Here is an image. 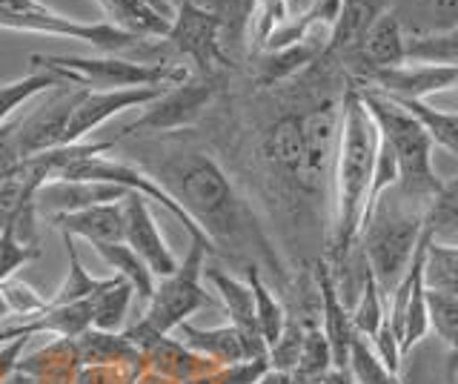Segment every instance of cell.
Listing matches in <instances>:
<instances>
[{"label":"cell","mask_w":458,"mask_h":384,"mask_svg":"<svg viewBox=\"0 0 458 384\" xmlns=\"http://www.w3.org/2000/svg\"><path fill=\"white\" fill-rule=\"evenodd\" d=\"M152 175L195 218L212 241L215 252L226 250L247 259V267L267 264L272 276H284V267L276 250L269 247L261 224L238 195L229 175L212 161V155L198 147H169L166 158Z\"/></svg>","instance_id":"obj_1"},{"label":"cell","mask_w":458,"mask_h":384,"mask_svg":"<svg viewBox=\"0 0 458 384\" xmlns=\"http://www.w3.org/2000/svg\"><path fill=\"white\" fill-rule=\"evenodd\" d=\"M378 138L376 118L369 115L361 92L352 83L341 98V126L333 164V238H329V247H333L335 264L350 259L352 247L358 244V233L364 226Z\"/></svg>","instance_id":"obj_2"},{"label":"cell","mask_w":458,"mask_h":384,"mask_svg":"<svg viewBox=\"0 0 458 384\" xmlns=\"http://www.w3.org/2000/svg\"><path fill=\"white\" fill-rule=\"evenodd\" d=\"M424 221L427 207L407 201L398 192V187L386 190L364 218L361 233H358V244H361L364 264L369 276L376 278L384 298L404 278L412 255L421 244Z\"/></svg>","instance_id":"obj_3"},{"label":"cell","mask_w":458,"mask_h":384,"mask_svg":"<svg viewBox=\"0 0 458 384\" xmlns=\"http://www.w3.org/2000/svg\"><path fill=\"white\" fill-rule=\"evenodd\" d=\"M358 92H361L369 115L376 118L381 138L393 147L398 158V173H401L398 192L404 195L407 201L429 207L433 198L441 192L444 181L433 169V141H429L427 130L419 124V118H412L404 107L393 101V98H386L376 90H367V87H358Z\"/></svg>","instance_id":"obj_4"},{"label":"cell","mask_w":458,"mask_h":384,"mask_svg":"<svg viewBox=\"0 0 458 384\" xmlns=\"http://www.w3.org/2000/svg\"><path fill=\"white\" fill-rule=\"evenodd\" d=\"M207 255L212 252L200 241H190V250H186L183 261H178L175 273L155 281V293L147 302L143 316L123 327L126 341L138 353H147L172 330H178V324L190 321V316L200 307H212V295L200 284Z\"/></svg>","instance_id":"obj_5"},{"label":"cell","mask_w":458,"mask_h":384,"mask_svg":"<svg viewBox=\"0 0 458 384\" xmlns=\"http://www.w3.org/2000/svg\"><path fill=\"white\" fill-rule=\"evenodd\" d=\"M38 73H49L57 81L78 83L83 90H126V87H175L190 78V69L169 61H129L121 55H29Z\"/></svg>","instance_id":"obj_6"},{"label":"cell","mask_w":458,"mask_h":384,"mask_svg":"<svg viewBox=\"0 0 458 384\" xmlns=\"http://www.w3.org/2000/svg\"><path fill=\"white\" fill-rule=\"evenodd\" d=\"M81 95H83V87L69 81L55 83L52 90L38 95V107L29 112L18 130L12 132L14 149H18L21 161L64 147L66 124L72 118V109L81 101Z\"/></svg>","instance_id":"obj_7"},{"label":"cell","mask_w":458,"mask_h":384,"mask_svg":"<svg viewBox=\"0 0 458 384\" xmlns=\"http://www.w3.org/2000/svg\"><path fill=\"white\" fill-rule=\"evenodd\" d=\"M169 87H126V90H83L81 101L72 109V118L64 132V147L89 141L100 124L112 121L126 109H143Z\"/></svg>","instance_id":"obj_8"},{"label":"cell","mask_w":458,"mask_h":384,"mask_svg":"<svg viewBox=\"0 0 458 384\" xmlns=\"http://www.w3.org/2000/svg\"><path fill=\"white\" fill-rule=\"evenodd\" d=\"M358 87L376 90L393 101H427L429 95L450 92L458 87V66L438 64H401L390 69H372L361 75Z\"/></svg>","instance_id":"obj_9"},{"label":"cell","mask_w":458,"mask_h":384,"mask_svg":"<svg viewBox=\"0 0 458 384\" xmlns=\"http://www.w3.org/2000/svg\"><path fill=\"white\" fill-rule=\"evenodd\" d=\"M212 83L207 81H190L175 83L164 95H157L152 104L140 109V115L126 126L123 135L135 132H178L186 124L198 118V112L209 104Z\"/></svg>","instance_id":"obj_10"},{"label":"cell","mask_w":458,"mask_h":384,"mask_svg":"<svg viewBox=\"0 0 458 384\" xmlns=\"http://www.w3.org/2000/svg\"><path fill=\"white\" fill-rule=\"evenodd\" d=\"M166 40L175 47V52L192 58L204 73H209L215 64H226L221 21L209 15V12L192 6L190 0H181L175 6V18H172Z\"/></svg>","instance_id":"obj_11"},{"label":"cell","mask_w":458,"mask_h":384,"mask_svg":"<svg viewBox=\"0 0 458 384\" xmlns=\"http://www.w3.org/2000/svg\"><path fill=\"white\" fill-rule=\"evenodd\" d=\"M123 212H126L123 241L140 255L143 264L152 269V276L164 278V276L175 273L178 259H175V252H172V247L166 244V238L155 221V212H152L147 198L138 195V192H126Z\"/></svg>","instance_id":"obj_12"},{"label":"cell","mask_w":458,"mask_h":384,"mask_svg":"<svg viewBox=\"0 0 458 384\" xmlns=\"http://www.w3.org/2000/svg\"><path fill=\"white\" fill-rule=\"evenodd\" d=\"M178 338L192 353L204 355L215 364H235L267 355V345L252 333L238 330L235 324H218V327H198L192 321L178 324Z\"/></svg>","instance_id":"obj_13"},{"label":"cell","mask_w":458,"mask_h":384,"mask_svg":"<svg viewBox=\"0 0 458 384\" xmlns=\"http://www.w3.org/2000/svg\"><path fill=\"white\" fill-rule=\"evenodd\" d=\"M315 287H318V302H321V330L329 341V350H333V367L347 370L350 345L358 333L352 327L350 310L341 298L335 269L327 261L315 264Z\"/></svg>","instance_id":"obj_14"},{"label":"cell","mask_w":458,"mask_h":384,"mask_svg":"<svg viewBox=\"0 0 458 384\" xmlns=\"http://www.w3.org/2000/svg\"><path fill=\"white\" fill-rule=\"evenodd\" d=\"M106 23L140 40H166L175 6L169 0H95Z\"/></svg>","instance_id":"obj_15"},{"label":"cell","mask_w":458,"mask_h":384,"mask_svg":"<svg viewBox=\"0 0 458 384\" xmlns=\"http://www.w3.org/2000/svg\"><path fill=\"white\" fill-rule=\"evenodd\" d=\"M261 155L272 173L304 192V132H301V115H284L272 124L264 132Z\"/></svg>","instance_id":"obj_16"},{"label":"cell","mask_w":458,"mask_h":384,"mask_svg":"<svg viewBox=\"0 0 458 384\" xmlns=\"http://www.w3.org/2000/svg\"><path fill=\"white\" fill-rule=\"evenodd\" d=\"M126 198L123 187L114 183H100V181H49L43 183L35 195L38 216L52 218L64 216V212H78L95 204H109Z\"/></svg>","instance_id":"obj_17"},{"label":"cell","mask_w":458,"mask_h":384,"mask_svg":"<svg viewBox=\"0 0 458 384\" xmlns=\"http://www.w3.org/2000/svg\"><path fill=\"white\" fill-rule=\"evenodd\" d=\"M57 233L69 235L75 241H86V244H109V241H123L126 230V212H123V198L109 204H95L78 212H64V216L47 218Z\"/></svg>","instance_id":"obj_18"},{"label":"cell","mask_w":458,"mask_h":384,"mask_svg":"<svg viewBox=\"0 0 458 384\" xmlns=\"http://www.w3.org/2000/svg\"><path fill=\"white\" fill-rule=\"evenodd\" d=\"M355 61L361 64V75L372 73V69H390L407 64V32L398 9L378 12L364 35V44L358 49Z\"/></svg>","instance_id":"obj_19"},{"label":"cell","mask_w":458,"mask_h":384,"mask_svg":"<svg viewBox=\"0 0 458 384\" xmlns=\"http://www.w3.org/2000/svg\"><path fill=\"white\" fill-rule=\"evenodd\" d=\"M143 367H147V376L164 384H195L200 376H207L218 364L192 353L181 338L166 336L143 353Z\"/></svg>","instance_id":"obj_20"},{"label":"cell","mask_w":458,"mask_h":384,"mask_svg":"<svg viewBox=\"0 0 458 384\" xmlns=\"http://www.w3.org/2000/svg\"><path fill=\"white\" fill-rule=\"evenodd\" d=\"M78 353H75V338H57L52 345L40 347L29 359H18L14 373L23 376L29 384H72L78 376Z\"/></svg>","instance_id":"obj_21"},{"label":"cell","mask_w":458,"mask_h":384,"mask_svg":"<svg viewBox=\"0 0 458 384\" xmlns=\"http://www.w3.org/2000/svg\"><path fill=\"white\" fill-rule=\"evenodd\" d=\"M204 276L215 290H218V298L229 316V324H235L238 330L258 336L255 327V302H252V290L247 281L235 278L233 273H226L218 264H204ZM261 338V336H258Z\"/></svg>","instance_id":"obj_22"},{"label":"cell","mask_w":458,"mask_h":384,"mask_svg":"<svg viewBox=\"0 0 458 384\" xmlns=\"http://www.w3.org/2000/svg\"><path fill=\"white\" fill-rule=\"evenodd\" d=\"M381 6L376 0H341V12L335 30L329 35L327 52H338L344 58H358V49L364 44V35L376 21Z\"/></svg>","instance_id":"obj_23"},{"label":"cell","mask_w":458,"mask_h":384,"mask_svg":"<svg viewBox=\"0 0 458 384\" xmlns=\"http://www.w3.org/2000/svg\"><path fill=\"white\" fill-rule=\"evenodd\" d=\"M64 244H66V255H69V276L66 281L61 284V290H57L49 304H78V302H92L95 295H100L104 290H109L112 284H118L121 276H92L89 269L83 267L81 255H78V247H75V238L69 235H61Z\"/></svg>","instance_id":"obj_24"},{"label":"cell","mask_w":458,"mask_h":384,"mask_svg":"<svg viewBox=\"0 0 458 384\" xmlns=\"http://www.w3.org/2000/svg\"><path fill=\"white\" fill-rule=\"evenodd\" d=\"M100 259L106 261L109 269H114V276H121L132 293L140 298V302H149L155 293V276L152 269L143 264L140 255L126 244V241H109V244H89Z\"/></svg>","instance_id":"obj_25"},{"label":"cell","mask_w":458,"mask_h":384,"mask_svg":"<svg viewBox=\"0 0 458 384\" xmlns=\"http://www.w3.org/2000/svg\"><path fill=\"white\" fill-rule=\"evenodd\" d=\"M247 284L252 290V302H255V327L258 336L269 347L276 345L278 336L284 333L286 321H290V312L281 304V298L272 293V287L264 281L261 269L258 267H247Z\"/></svg>","instance_id":"obj_26"},{"label":"cell","mask_w":458,"mask_h":384,"mask_svg":"<svg viewBox=\"0 0 458 384\" xmlns=\"http://www.w3.org/2000/svg\"><path fill=\"white\" fill-rule=\"evenodd\" d=\"M327 47L318 44L312 38H301L290 47H281V49H269L264 52L261 58V69H258V81L261 83H278L293 78L295 73H301L304 66H310L318 55H324Z\"/></svg>","instance_id":"obj_27"},{"label":"cell","mask_w":458,"mask_h":384,"mask_svg":"<svg viewBox=\"0 0 458 384\" xmlns=\"http://www.w3.org/2000/svg\"><path fill=\"white\" fill-rule=\"evenodd\" d=\"M75 353H78L81 367L114 364V362H129L143 355L129 345L123 333H104V330H95V327H89V330L75 338Z\"/></svg>","instance_id":"obj_28"},{"label":"cell","mask_w":458,"mask_h":384,"mask_svg":"<svg viewBox=\"0 0 458 384\" xmlns=\"http://www.w3.org/2000/svg\"><path fill=\"white\" fill-rule=\"evenodd\" d=\"M329 370H333V350H329V341L321 330V324L307 321L304 345H301V355H298L293 376L298 384H321Z\"/></svg>","instance_id":"obj_29"},{"label":"cell","mask_w":458,"mask_h":384,"mask_svg":"<svg viewBox=\"0 0 458 384\" xmlns=\"http://www.w3.org/2000/svg\"><path fill=\"white\" fill-rule=\"evenodd\" d=\"M424 284L433 293L458 295V247L438 244L436 235L424 247Z\"/></svg>","instance_id":"obj_30"},{"label":"cell","mask_w":458,"mask_h":384,"mask_svg":"<svg viewBox=\"0 0 458 384\" xmlns=\"http://www.w3.org/2000/svg\"><path fill=\"white\" fill-rule=\"evenodd\" d=\"M350 319H352L355 333L369 341L378 336L381 324L386 319V298L381 295L376 278L369 276L367 264H364V276H361V295H358V304L350 310Z\"/></svg>","instance_id":"obj_31"},{"label":"cell","mask_w":458,"mask_h":384,"mask_svg":"<svg viewBox=\"0 0 458 384\" xmlns=\"http://www.w3.org/2000/svg\"><path fill=\"white\" fill-rule=\"evenodd\" d=\"M395 104L404 107L412 118H419V124L427 130L429 141H433V147L438 144L447 152L458 155V115L455 112L436 109L427 101H395Z\"/></svg>","instance_id":"obj_32"},{"label":"cell","mask_w":458,"mask_h":384,"mask_svg":"<svg viewBox=\"0 0 458 384\" xmlns=\"http://www.w3.org/2000/svg\"><path fill=\"white\" fill-rule=\"evenodd\" d=\"M132 287L121 278L118 284H112L109 290L92 298V327L104 333H123L126 327V312L132 304Z\"/></svg>","instance_id":"obj_33"},{"label":"cell","mask_w":458,"mask_h":384,"mask_svg":"<svg viewBox=\"0 0 458 384\" xmlns=\"http://www.w3.org/2000/svg\"><path fill=\"white\" fill-rule=\"evenodd\" d=\"M407 61L458 66V26L433 35H407Z\"/></svg>","instance_id":"obj_34"},{"label":"cell","mask_w":458,"mask_h":384,"mask_svg":"<svg viewBox=\"0 0 458 384\" xmlns=\"http://www.w3.org/2000/svg\"><path fill=\"white\" fill-rule=\"evenodd\" d=\"M55 83H61V81L49 73H38V69H32L29 75L12 81V83H0V130H4V126L9 124V118L21 107H26L32 98L52 90Z\"/></svg>","instance_id":"obj_35"},{"label":"cell","mask_w":458,"mask_h":384,"mask_svg":"<svg viewBox=\"0 0 458 384\" xmlns=\"http://www.w3.org/2000/svg\"><path fill=\"white\" fill-rule=\"evenodd\" d=\"M412 21L404 23L407 35H433L458 26V0H412Z\"/></svg>","instance_id":"obj_36"},{"label":"cell","mask_w":458,"mask_h":384,"mask_svg":"<svg viewBox=\"0 0 458 384\" xmlns=\"http://www.w3.org/2000/svg\"><path fill=\"white\" fill-rule=\"evenodd\" d=\"M350 373L355 379V384H401L395 373L386 370V364L378 359V353L367 345V338L355 336L350 345Z\"/></svg>","instance_id":"obj_37"},{"label":"cell","mask_w":458,"mask_h":384,"mask_svg":"<svg viewBox=\"0 0 458 384\" xmlns=\"http://www.w3.org/2000/svg\"><path fill=\"white\" fill-rule=\"evenodd\" d=\"M427 312H429V327L438 333V338L447 345V350L455 353L458 350V295L427 290Z\"/></svg>","instance_id":"obj_38"},{"label":"cell","mask_w":458,"mask_h":384,"mask_svg":"<svg viewBox=\"0 0 458 384\" xmlns=\"http://www.w3.org/2000/svg\"><path fill=\"white\" fill-rule=\"evenodd\" d=\"M143 376H147V367H143V355H138L129 362L81 367L72 384H138Z\"/></svg>","instance_id":"obj_39"},{"label":"cell","mask_w":458,"mask_h":384,"mask_svg":"<svg viewBox=\"0 0 458 384\" xmlns=\"http://www.w3.org/2000/svg\"><path fill=\"white\" fill-rule=\"evenodd\" d=\"M0 293H4L12 319H32L38 312H43L49 307V302L43 298L32 284H26L23 278L12 276L6 281H0Z\"/></svg>","instance_id":"obj_40"},{"label":"cell","mask_w":458,"mask_h":384,"mask_svg":"<svg viewBox=\"0 0 458 384\" xmlns=\"http://www.w3.org/2000/svg\"><path fill=\"white\" fill-rule=\"evenodd\" d=\"M304 327L307 321H286L284 333L278 336L276 345L267 347V359L272 370H281V373H293L301 355V345H304Z\"/></svg>","instance_id":"obj_41"},{"label":"cell","mask_w":458,"mask_h":384,"mask_svg":"<svg viewBox=\"0 0 458 384\" xmlns=\"http://www.w3.org/2000/svg\"><path fill=\"white\" fill-rule=\"evenodd\" d=\"M267 370H272L269 359L267 355H258V359L235 362V364H218L207 376H200L195 384H255Z\"/></svg>","instance_id":"obj_42"},{"label":"cell","mask_w":458,"mask_h":384,"mask_svg":"<svg viewBox=\"0 0 458 384\" xmlns=\"http://www.w3.org/2000/svg\"><path fill=\"white\" fill-rule=\"evenodd\" d=\"M38 255L40 250L35 244H23V241L14 235L12 226H4V230H0V281L12 278L23 264L38 259Z\"/></svg>","instance_id":"obj_43"},{"label":"cell","mask_w":458,"mask_h":384,"mask_svg":"<svg viewBox=\"0 0 458 384\" xmlns=\"http://www.w3.org/2000/svg\"><path fill=\"white\" fill-rule=\"evenodd\" d=\"M190 4L218 18V21H221V26H224V35H226L229 21H233L235 15H241V18H243V0H190ZM243 23H247V18H243Z\"/></svg>","instance_id":"obj_44"},{"label":"cell","mask_w":458,"mask_h":384,"mask_svg":"<svg viewBox=\"0 0 458 384\" xmlns=\"http://www.w3.org/2000/svg\"><path fill=\"white\" fill-rule=\"evenodd\" d=\"M255 384H298L293 373H281V370H267Z\"/></svg>","instance_id":"obj_45"},{"label":"cell","mask_w":458,"mask_h":384,"mask_svg":"<svg viewBox=\"0 0 458 384\" xmlns=\"http://www.w3.org/2000/svg\"><path fill=\"white\" fill-rule=\"evenodd\" d=\"M315 4V0H284V6H286V21H293L298 15H304V12Z\"/></svg>","instance_id":"obj_46"},{"label":"cell","mask_w":458,"mask_h":384,"mask_svg":"<svg viewBox=\"0 0 458 384\" xmlns=\"http://www.w3.org/2000/svg\"><path fill=\"white\" fill-rule=\"evenodd\" d=\"M321 384H355V379H352V373H350V367H347V370L333 367V370H329V373L324 376Z\"/></svg>","instance_id":"obj_47"},{"label":"cell","mask_w":458,"mask_h":384,"mask_svg":"<svg viewBox=\"0 0 458 384\" xmlns=\"http://www.w3.org/2000/svg\"><path fill=\"white\" fill-rule=\"evenodd\" d=\"M455 370H458V350H455V353H450V362H447V379H453V376H455Z\"/></svg>","instance_id":"obj_48"},{"label":"cell","mask_w":458,"mask_h":384,"mask_svg":"<svg viewBox=\"0 0 458 384\" xmlns=\"http://www.w3.org/2000/svg\"><path fill=\"white\" fill-rule=\"evenodd\" d=\"M6 319H12V312H9V304H6L4 293H0V321H6Z\"/></svg>","instance_id":"obj_49"},{"label":"cell","mask_w":458,"mask_h":384,"mask_svg":"<svg viewBox=\"0 0 458 384\" xmlns=\"http://www.w3.org/2000/svg\"><path fill=\"white\" fill-rule=\"evenodd\" d=\"M450 384H458V370H455V376L450 379Z\"/></svg>","instance_id":"obj_50"},{"label":"cell","mask_w":458,"mask_h":384,"mask_svg":"<svg viewBox=\"0 0 458 384\" xmlns=\"http://www.w3.org/2000/svg\"><path fill=\"white\" fill-rule=\"evenodd\" d=\"M455 90H458V87H455Z\"/></svg>","instance_id":"obj_51"}]
</instances>
